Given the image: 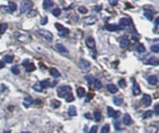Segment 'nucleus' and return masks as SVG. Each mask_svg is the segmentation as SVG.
Masks as SVG:
<instances>
[{
	"instance_id": "obj_24",
	"label": "nucleus",
	"mask_w": 159,
	"mask_h": 133,
	"mask_svg": "<svg viewBox=\"0 0 159 133\" xmlns=\"http://www.w3.org/2000/svg\"><path fill=\"white\" fill-rule=\"evenodd\" d=\"M147 63H148V64H152V65H158L159 61H158V60H157V58L152 57V58H150V59L148 60Z\"/></svg>"
},
{
	"instance_id": "obj_49",
	"label": "nucleus",
	"mask_w": 159,
	"mask_h": 133,
	"mask_svg": "<svg viewBox=\"0 0 159 133\" xmlns=\"http://www.w3.org/2000/svg\"><path fill=\"white\" fill-rule=\"evenodd\" d=\"M47 22H48V17H43L42 20L40 21V23H41L42 25H45Z\"/></svg>"
},
{
	"instance_id": "obj_34",
	"label": "nucleus",
	"mask_w": 159,
	"mask_h": 133,
	"mask_svg": "<svg viewBox=\"0 0 159 133\" xmlns=\"http://www.w3.org/2000/svg\"><path fill=\"white\" fill-rule=\"evenodd\" d=\"M152 116H153V111H146V112L142 115L143 119L150 118V117H152Z\"/></svg>"
},
{
	"instance_id": "obj_11",
	"label": "nucleus",
	"mask_w": 159,
	"mask_h": 133,
	"mask_svg": "<svg viewBox=\"0 0 159 133\" xmlns=\"http://www.w3.org/2000/svg\"><path fill=\"white\" fill-rule=\"evenodd\" d=\"M105 28H106V30H108L110 32H114V31H119L121 29H124V27H119V26H117L115 24H107L105 26Z\"/></svg>"
},
{
	"instance_id": "obj_26",
	"label": "nucleus",
	"mask_w": 159,
	"mask_h": 133,
	"mask_svg": "<svg viewBox=\"0 0 159 133\" xmlns=\"http://www.w3.org/2000/svg\"><path fill=\"white\" fill-rule=\"evenodd\" d=\"M33 90H35L36 92H41L43 89H42V87H41V85H40V82H36L33 86Z\"/></svg>"
},
{
	"instance_id": "obj_25",
	"label": "nucleus",
	"mask_w": 159,
	"mask_h": 133,
	"mask_svg": "<svg viewBox=\"0 0 159 133\" xmlns=\"http://www.w3.org/2000/svg\"><path fill=\"white\" fill-rule=\"evenodd\" d=\"M113 102L114 105H116V106H121V105L123 104V99L114 97V98L113 99Z\"/></svg>"
},
{
	"instance_id": "obj_6",
	"label": "nucleus",
	"mask_w": 159,
	"mask_h": 133,
	"mask_svg": "<svg viewBox=\"0 0 159 133\" xmlns=\"http://www.w3.org/2000/svg\"><path fill=\"white\" fill-rule=\"evenodd\" d=\"M119 45H120V47H122V48H124V47H127L128 44H129V40L127 39V36H125V35H123V36H121V37H119Z\"/></svg>"
},
{
	"instance_id": "obj_58",
	"label": "nucleus",
	"mask_w": 159,
	"mask_h": 133,
	"mask_svg": "<svg viewBox=\"0 0 159 133\" xmlns=\"http://www.w3.org/2000/svg\"><path fill=\"white\" fill-rule=\"evenodd\" d=\"M4 66H5V65H4L3 63H1V62H0V68H2V67H4Z\"/></svg>"
},
{
	"instance_id": "obj_36",
	"label": "nucleus",
	"mask_w": 159,
	"mask_h": 133,
	"mask_svg": "<svg viewBox=\"0 0 159 133\" xmlns=\"http://www.w3.org/2000/svg\"><path fill=\"white\" fill-rule=\"evenodd\" d=\"M94 87H95L96 89H100L101 87H102V84H101V82L99 80V79H94Z\"/></svg>"
},
{
	"instance_id": "obj_28",
	"label": "nucleus",
	"mask_w": 159,
	"mask_h": 133,
	"mask_svg": "<svg viewBox=\"0 0 159 133\" xmlns=\"http://www.w3.org/2000/svg\"><path fill=\"white\" fill-rule=\"evenodd\" d=\"M69 33H70L69 29H67V28H65V27H64L63 30L59 31V35H60V36H63V37H64V36L68 35V34H69Z\"/></svg>"
},
{
	"instance_id": "obj_15",
	"label": "nucleus",
	"mask_w": 159,
	"mask_h": 133,
	"mask_svg": "<svg viewBox=\"0 0 159 133\" xmlns=\"http://www.w3.org/2000/svg\"><path fill=\"white\" fill-rule=\"evenodd\" d=\"M68 114H69L70 116H75L77 115V111H76L75 106H74V105L70 106V107L68 108Z\"/></svg>"
},
{
	"instance_id": "obj_35",
	"label": "nucleus",
	"mask_w": 159,
	"mask_h": 133,
	"mask_svg": "<svg viewBox=\"0 0 159 133\" xmlns=\"http://www.w3.org/2000/svg\"><path fill=\"white\" fill-rule=\"evenodd\" d=\"M109 131H110V126L109 124H106L101 128L100 133H109Z\"/></svg>"
},
{
	"instance_id": "obj_29",
	"label": "nucleus",
	"mask_w": 159,
	"mask_h": 133,
	"mask_svg": "<svg viewBox=\"0 0 159 133\" xmlns=\"http://www.w3.org/2000/svg\"><path fill=\"white\" fill-rule=\"evenodd\" d=\"M157 131H158V129L156 126H150L147 129V133H157Z\"/></svg>"
},
{
	"instance_id": "obj_45",
	"label": "nucleus",
	"mask_w": 159,
	"mask_h": 133,
	"mask_svg": "<svg viewBox=\"0 0 159 133\" xmlns=\"http://www.w3.org/2000/svg\"><path fill=\"white\" fill-rule=\"evenodd\" d=\"M65 100H66V102L67 103H71V102H73L74 100H75V98H74V96H73V94L72 93H70L66 98H65Z\"/></svg>"
},
{
	"instance_id": "obj_33",
	"label": "nucleus",
	"mask_w": 159,
	"mask_h": 133,
	"mask_svg": "<svg viewBox=\"0 0 159 133\" xmlns=\"http://www.w3.org/2000/svg\"><path fill=\"white\" fill-rule=\"evenodd\" d=\"M8 9H9V10L12 12V11H15L17 9V6L16 4L14 3V2H8Z\"/></svg>"
},
{
	"instance_id": "obj_39",
	"label": "nucleus",
	"mask_w": 159,
	"mask_h": 133,
	"mask_svg": "<svg viewBox=\"0 0 159 133\" xmlns=\"http://www.w3.org/2000/svg\"><path fill=\"white\" fill-rule=\"evenodd\" d=\"M61 12H62L61 9L57 8V9H54L52 10V15H53V16H55V17H58V16H60V15H61Z\"/></svg>"
},
{
	"instance_id": "obj_53",
	"label": "nucleus",
	"mask_w": 159,
	"mask_h": 133,
	"mask_svg": "<svg viewBox=\"0 0 159 133\" xmlns=\"http://www.w3.org/2000/svg\"><path fill=\"white\" fill-rule=\"evenodd\" d=\"M155 115L158 116L159 115V111H158V104H155Z\"/></svg>"
},
{
	"instance_id": "obj_21",
	"label": "nucleus",
	"mask_w": 159,
	"mask_h": 133,
	"mask_svg": "<svg viewBox=\"0 0 159 133\" xmlns=\"http://www.w3.org/2000/svg\"><path fill=\"white\" fill-rule=\"evenodd\" d=\"M107 89H108V91L109 92H111V93H116L117 91H118V89L113 85V84H109V85H107Z\"/></svg>"
},
{
	"instance_id": "obj_14",
	"label": "nucleus",
	"mask_w": 159,
	"mask_h": 133,
	"mask_svg": "<svg viewBox=\"0 0 159 133\" xmlns=\"http://www.w3.org/2000/svg\"><path fill=\"white\" fill-rule=\"evenodd\" d=\"M123 122L126 126H129L132 124V119L130 117V116L128 114H125L124 116H123Z\"/></svg>"
},
{
	"instance_id": "obj_37",
	"label": "nucleus",
	"mask_w": 159,
	"mask_h": 133,
	"mask_svg": "<svg viewBox=\"0 0 159 133\" xmlns=\"http://www.w3.org/2000/svg\"><path fill=\"white\" fill-rule=\"evenodd\" d=\"M94 118H95L96 122H100V119H101V115H100V113L99 111H96L95 113H94Z\"/></svg>"
},
{
	"instance_id": "obj_48",
	"label": "nucleus",
	"mask_w": 159,
	"mask_h": 133,
	"mask_svg": "<svg viewBox=\"0 0 159 133\" xmlns=\"http://www.w3.org/2000/svg\"><path fill=\"white\" fill-rule=\"evenodd\" d=\"M97 131H98V127L97 126H92V128L90 129L88 133H97Z\"/></svg>"
},
{
	"instance_id": "obj_27",
	"label": "nucleus",
	"mask_w": 159,
	"mask_h": 133,
	"mask_svg": "<svg viewBox=\"0 0 159 133\" xmlns=\"http://www.w3.org/2000/svg\"><path fill=\"white\" fill-rule=\"evenodd\" d=\"M40 85H41L42 89H47V88L50 87V82L48 81V79H45V80H43V81L40 82Z\"/></svg>"
},
{
	"instance_id": "obj_42",
	"label": "nucleus",
	"mask_w": 159,
	"mask_h": 133,
	"mask_svg": "<svg viewBox=\"0 0 159 133\" xmlns=\"http://www.w3.org/2000/svg\"><path fill=\"white\" fill-rule=\"evenodd\" d=\"M144 16H145L149 21H152V20H153V14H152V12H150V11H145V12H144Z\"/></svg>"
},
{
	"instance_id": "obj_17",
	"label": "nucleus",
	"mask_w": 159,
	"mask_h": 133,
	"mask_svg": "<svg viewBox=\"0 0 159 133\" xmlns=\"http://www.w3.org/2000/svg\"><path fill=\"white\" fill-rule=\"evenodd\" d=\"M55 47H56V48H57L60 52H62V53H68V52H69V51H68V49L64 47L63 45L59 44V43H58V44L55 45Z\"/></svg>"
},
{
	"instance_id": "obj_19",
	"label": "nucleus",
	"mask_w": 159,
	"mask_h": 133,
	"mask_svg": "<svg viewBox=\"0 0 159 133\" xmlns=\"http://www.w3.org/2000/svg\"><path fill=\"white\" fill-rule=\"evenodd\" d=\"M53 5H54V2H53V1H50V0H45V1L43 2V8H44V9H48L51 8Z\"/></svg>"
},
{
	"instance_id": "obj_7",
	"label": "nucleus",
	"mask_w": 159,
	"mask_h": 133,
	"mask_svg": "<svg viewBox=\"0 0 159 133\" xmlns=\"http://www.w3.org/2000/svg\"><path fill=\"white\" fill-rule=\"evenodd\" d=\"M142 104L144 105V106L148 107V106H150L151 103H152V98H151V96H150V95H148V94H144V95H143V97H142Z\"/></svg>"
},
{
	"instance_id": "obj_54",
	"label": "nucleus",
	"mask_w": 159,
	"mask_h": 133,
	"mask_svg": "<svg viewBox=\"0 0 159 133\" xmlns=\"http://www.w3.org/2000/svg\"><path fill=\"white\" fill-rule=\"evenodd\" d=\"M114 127H115L116 129H119V122H118V121L114 123Z\"/></svg>"
},
{
	"instance_id": "obj_32",
	"label": "nucleus",
	"mask_w": 159,
	"mask_h": 133,
	"mask_svg": "<svg viewBox=\"0 0 159 133\" xmlns=\"http://www.w3.org/2000/svg\"><path fill=\"white\" fill-rule=\"evenodd\" d=\"M34 69H35V67H34V65L33 63H29L27 66H25V70H26L27 73H31Z\"/></svg>"
},
{
	"instance_id": "obj_5",
	"label": "nucleus",
	"mask_w": 159,
	"mask_h": 133,
	"mask_svg": "<svg viewBox=\"0 0 159 133\" xmlns=\"http://www.w3.org/2000/svg\"><path fill=\"white\" fill-rule=\"evenodd\" d=\"M79 68L82 70V71H88L89 68H90V62L88 60L85 59H82L80 60L79 61Z\"/></svg>"
},
{
	"instance_id": "obj_8",
	"label": "nucleus",
	"mask_w": 159,
	"mask_h": 133,
	"mask_svg": "<svg viewBox=\"0 0 159 133\" xmlns=\"http://www.w3.org/2000/svg\"><path fill=\"white\" fill-rule=\"evenodd\" d=\"M107 116H108V117H114V118H117L118 116H119V113H118V112H115L112 107L108 106V107H107Z\"/></svg>"
},
{
	"instance_id": "obj_50",
	"label": "nucleus",
	"mask_w": 159,
	"mask_h": 133,
	"mask_svg": "<svg viewBox=\"0 0 159 133\" xmlns=\"http://www.w3.org/2000/svg\"><path fill=\"white\" fill-rule=\"evenodd\" d=\"M55 26L57 27V29L59 30V31H61V30H63L64 28L63 25H62V24H60V23H55Z\"/></svg>"
},
{
	"instance_id": "obj_57",
	"label": "nucleus",
	"mask_w": 159,
	"mask_h": 133,
	"mask_svg": "<svg viewBox=\"0 0 159 133\" xmlns=\"http://www.w3.org/2000/svg\"><path fill=\"white\" fill-rule=\"evenodd\" d=\"M3 133H11V131H10V130H6V131H4Z\"/></svg>"
},
{
	"instance_id": "obj_52",
	"label": "nucleus",
	"mask_w": 159,
	"mask_h": 133,
	"mask_svg": "<svg viewBox=\"0 0 159 133\" xmlns=\"http://www.w3.org/2000/svg\"><path fill=\"white\" fill-rule=\"evenodd\" d=\"M28 64H29V60H28V59L24 60L22 61V65H23L24 67H25V66H27Z\"/></svg>"
},
{
	"instance_id": "obj_1",
	"label": "nucleus",
	"mask_w": 159,
	"mask_h": 133,
	"mask_svg": "<svg viewBox=\"0 0 159 133\" xmlns=\"http://www.w3.org/2000/svg\"><path fill=\"white\" fill-rule=\"evenodd\" d=\"M72 91L71 87L69 86H62V87H59L57 89V94L60 98H66Z\"/></svg>"
},
{
	"instance_id": "obj_47",
	"label": "nucleus",
	"mask_w": 159,
	"mask_h": 133,
	"mask_svg": "<svg viewBox=\"0 0 159 133\" xmlns=\"http://www.w3.org/2000/svg\"><path fill=\"white\" fill-rule=\"evenodd\" d=\"M37 15V11L36 10H30V13H28L27 16L28 17H34Z\"/></svg>"
},
{
	"instance_id": "obj_9",
	"label": "nucleus",
	"mask_w": 159,
	"mask_h": 133,
	"mask_svg": "<svg viewBox=\"0 0 159 133\" xmlns=\"http://www.w3.org/2000/svg\"><path fill=\"white\" fill-rule=\"evenodd\" d=\"M86 45H87V47L88 48H91V49L95 48V40H94V38L91 37V36L88 37L86 39Z\"/></svg>"
},
{
	"instance_id": "obj_22",
	"label": "nucleus",
	"mask_w": 159,
	"mask_h": 133,
	"mask_svg": "<svg viewBox=\"0 0 159 133\" xmlns=\"http://www.w3.org/2000/svg\"><path fill=\"white\" fill-rule=\"evenodd\" d=\"M3 60H4V61L7 62V63H11V62L13 61V60H14V57H13L12 55H10V54H7V55H5V56L3 57Z\"/></svg>"
},
{
	"instance_id": "obj_23",
	"label": "nucleus",
	"mask_w": 159,
	"mask_h": 133,
	"mask_svg": "<svg viewBox=\"0 0 159 133\" xmlns=\"http://www.w3.org/2000/svg\"><path fill=\"white\" fill-rule=\"evenodd\" d=\"M95 21H96V18H95V17H92V16H90V17H88V18L85 19V21H84V23H85V24H92V23H94Z\"/></svg>"
},
{
	"instance_id": "obj_13",
	"label": "nucleus",
	"mask_w": 159,
	"mask_h": 133,
	"mask_svg": "<svg viewBox=\"0 0 159 133\" xmlns=\"http://www.w3.org/2000/svg\"><path fill=\"white\" fill-rule=\"evenodd\" d=\"M147 81L150 85H156L157 82H158V78L156 75H151L147 78Z\"/></svg>"
},
{
	"instance_id": "obj_41",
	"label": "nucleus",
	"mask_w": 159,
	"mask_h": 133,
	"mask_svg": "<svg viewBox=\"0 0 159 133\" xmlns=\"http://www.w3.org/2000/svg\"><path fill=\"white\" fill-rule=\"evenodd\" d=\"M7 29H8V24L7 23H3L1 25V27H0V34H4Z\"/></svg>"
},
{
	"instance_id": "obj_18",
	"label": "nucleus",
	"mask_w": 159,
	"mask_h": 133,
	"mask_svg": "<svg viewBox=\"0 0 159 133\" xmlns=\"http://www.w3.org/2000/svg\"><path fill=\"white\" fill-rule=\"evenodd\" d=\"M76 94H77V97H78V98H83V97L86 95L85 89L82 88V87H78V88L76 89Z\"/></svg>"
},
{
	"instance_id": "obj_56",
	"label": "nucleus",
	"mask_w": 159,
	"mask_h": 133,
	"mask_svg": "<svg viewBox=\"0 0 159 133\" xmlns=\"http://www.w3.org/2000/svg\"><path fill=\"white\" fill-rule=\"evenodd\" d=\"M35 103L36 104H41V100H36V101H35Z\"/></svg>"
},
{
	"instance_id": "obj_51",
	"label": "nucleus",
	"mask_w": 159,
	"mask_h": 133,
	"mask_svg": "<svg viewBox=\"0 0 159 133\" xmlns=\"http://www.w3.org/2000/svg\"><path fill=\"white\" fill-rule=\"evenodd\" d=\"M109 4H110V5H112V6H116V5L118 4V1H117V0H114V1L110 0V1H109Z\"/></svg>"
},
{
	"instance_id": "obj_38",
	"label": "nucleus",
	"mask_w": 159,
	"mask_h": 133,
	"mask_svg": "<svg viewBox=\"0 0 159 133\" xmlns=\"http://www.w3.org/2000/svg\"><path fill=\"white\" fill-rule=\"evenodd\" d=\"M85 79L88 81V84H92V83L94 82V77H93V75H91V74L85 76Z\"/></svg>"
},
{
	"instance_id": "obj_12",
	"label": "nucleus",
	"mask_w": 159,
	"mask_h": 133,
	"mask_svg": "<svg viewBox=\"0 0 159 133\" xmlns=\"http://www.w3.org/2000/svg\"><path fill=\"white\" fill-rule=\"evenodd\" d=\"M33 103V101L32 97L27 96V97H25L24 100H23V106H24L25 108H29L30 105H31Z\"/></svg>"
},
{
	"instance_id": "obj_20",
	"label": "nucleus",
	"mask_w": 159,
	"mask_h": 133,
	"mask_svg": "<svg viewBox=\"0 0 159 133\" xmlns=\"http://www.w3.org/2000/svg\"><path fill=\"white\" fill-rule=\"evenodd\" d=\"M49 73H50V74H51L54 78H58V77H60V76H61L60 72H59L57 69H55V68H51V69L49 70Z\"/></svg>"
},
{
	"instance_id": "obj_44",
	"label": "nucleus",
	"mask_w": 159,
	"mask_h": 133,
	"mask_svg": "<svg viewBox=\"0 0 159 133\" xmlns=\"http://www.w3.org/2000/svg\"><path fill=\"white\" fill-rule=\"evenodd\" d=\"M151 50H152L153 52L157 53V52H159V46L158 45H153V46L151 47Z\"/></svg>"
},
{
	"instance_id": "obj_43",
	"label": "nucleus",
	"mask_w": 159,
	"mask_h": 133,
	"mask_svg": "<svg viewBox=\"0 0 159 133\" xmlns=\"http://www.w3.org/2000/svg\"><path fill=\"white\" fill-rule=\"evenodd\" d=\"M78 11H79L80 13H82V14H86L87 12H88V9H87V8H85L84 6H81L78 8Z\"/></svg>"
},
{
	"instance_id": "obj_40",
	"label": "nucleus",
	"mask_w": 159,
	"mask_h": 133,
	"mask_svg": "<svg viewBox=\"0 0 159 133\" xmlns=\"http://www.w3.org/2000/svg\"><path fill=\"white\" fill-rule=\"evenodd\" d=\"M11 72L14 74H20V69H19V67L17 65H14V66L11 67Z\"/></svg>"
},
{
	"instance_id": "obj_2",
	"label": "nucleus",
	"mask_w": 159,
	"mask_h": 133,
	"mask_svg": "<svg viewBox=\"0 0 159 133\" xmlns=\"http://www.w3.org/2000/svg\"><path fill=\"white\" fill-rule=\"evenodd\" d=\"M36 33L38 34V35H40L43 38H45L48 42H52V40H53V34L49 31L44 29H39L36 31Z\"/></svg>"
},
{
	"instance_id": "obj_30",
	"label": "nucleus",
	"mask_w": 159,
	"mask_h": 133,
	"mask_svg": "<svg viewBox=\"0 0 159 133\" xmlns=\"http://www.w3.org/2000/svg\"><path fill=\"white\" fill-rule=\"evenodd\" d=\"M136 49H137V51H138V52H140V53L145 52V47H144L142 44H141V43H137Z\"/></svg>"
},
{
	"instance_id": "obj_31",
	"label": "nucleus",
	"mask_w": 159,
	"mask_h": 133,
	"mask_svg": "<svg viewBox=\"0 0 159 133\" xmlns=\"http://www.w3.org/2000/svg\"><path fill=\"white\" fill-rule=\"evenodd\" d=\"M60 106H61V102H59V101H57V100L51 101V107H52V108L56 109V108H59Z\"/></svg>"
},
{
	"instance_id": "obj_4",
	"label": "nucleus",
	"mask_w": 159,
	"mask_h": 133,
	"mask_svg": "<svg viewBox=\"0 0 159 133\" xmlns=\"http://www.w3.org/2000/svg\"><path fill=\"white\" fill-rule=\"evenodd\" d=\"M14 36H15V38H16V39L20 40V41H21V42H22V43H25V42H27V41H29V40H30V37H29V35H28L27 34L14 33Z\"/></svg>"
},
{
	"instance_id": "obj_59",
	"label": "nucleus",
	"mask_w": 159,
	"mask_h": 133,
	"mask_svg": "<svg viewBox=\"0 0 159 133\" xmlns=\"http://www.w3.org/2000/svg\"><path fill=\"white\" fill-rule=\"evenodd\" d=\"M21 133H30V132H21Z\"/></svg>"
},
{
	"instance_id": "obj_3",
	"label": "nucleus",
	"mask_w": 159,
	"mask_h": 133,
	"mask_svg": "<svg viewBox=\"0 0 159 133\" xmlns=\"http://www.w3.org/2000/svg\"><path fill=\"white\" fill-rule=\"evenodd\" d=\"M33 2L31 1H22L21 3V13H24L26 11H28L31 8L33 7Z\"/></svg>"
},
{
	"instance_id": "obj_10",
	"label": "nucleus",
	"mask_w": 159,
	"mask_h": 133,
	"mask_svg": "<svg viewBox=\"0 0 159 133\" xmlns=\"http://www.w3.org/2000/svg\"><path fill=\"white\" fill-rule=\"evenodd\" d=\"M119 24L120 26L124 27V26H128L131 24V20L129 18H121L119 20Z\"/></svg>"
},
{
	"instance_id": "obj_55",
	"label": "nucleus",
	"mask_w": 159,
	"mask_h": 133,
	"mask_svg": "<svg viewBox=\"0 0 159 133\" xmlns=\"http://www.w3.org/2000/svg\"><path fill=\"white\" fill-rule=\"evenodd\" d=\"M94 9H96L97 11H100V10L101 9V6H97V7L94 8Z\"/></svg>"
},
{
	"instance_id": "obj_46",
	"label": "nucleus",
	"mask_w": 159,
	"mask_h": 133,
	"mask_svg": "<svg viewBox=\"0 0 159 133\" xmlns=\"http://www.w3.org/2000/svg\"><path fill=\"white\" fill-rule=\"evenodd\" d=\"M118 85H119L120 87H122V88H126V87H127V83H126L125 79H120V80L118 81Z\"/></svg>"
},
{
	"instance_id": "obj_16",
	"label": "nucleus",
	"mask_w": 159,
	"mask_h": 133,
	"mask_svg": "<svg viewBox=\"0 0 159 133\" xmlns=\"http://www.w3.org/2000/svg\"><path fill=\"white\" fill-rule=\"evenodd\" d=\"M132 92H133V94H134L135 96H138V95L141 94V89H140V87H139V85H138L137 83H134V84H133Z\"/></svg>"
}]
</instances>
